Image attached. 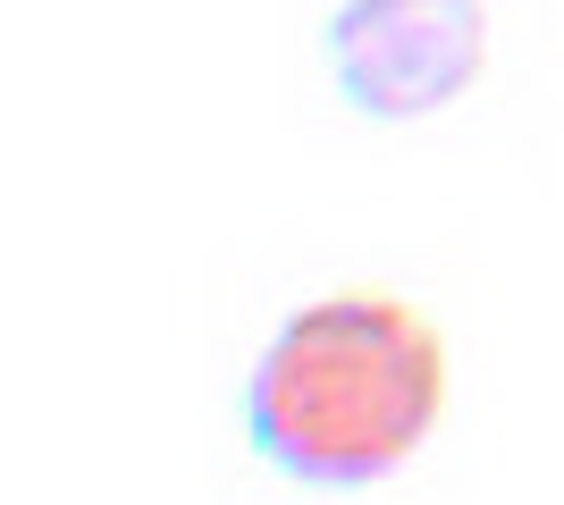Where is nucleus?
I'll list each match as a JSON object with an SVG mask.
<instances>
[{
    "instance_id": "f257e3e1",
    "label": "nucleus",
    "mask_w": 564,
    "mask_h": 505,
    "mask_svg": "<svg viewBox=\"0 0 564 505\" xmlns=\"http://www.w3.org/2000/svg\"><path fill=\"white\" fill-rule=\"evenodd\" d=\"M447 405V345L397 295L304 304L253 362L245 421L286 481L371 488L422 455Z\"/></svg>"
},
{
    "instance_id": "f03ea898",
    "label": "nucleus",
    "mask_w": 564,
    "mask_h": 505,
    "mask_svg": "<svg viewBox=\"0 0 564 505\" xmlns=\"http://www.w3.org/2000/svg\"><path fill=\"white\" fill-rule=\"evenodd\" d=\"M489 9L480 0H346L329 18V76L362 119H430L480 85Z\"/></svg>"
}]
</instances>
